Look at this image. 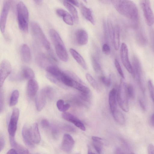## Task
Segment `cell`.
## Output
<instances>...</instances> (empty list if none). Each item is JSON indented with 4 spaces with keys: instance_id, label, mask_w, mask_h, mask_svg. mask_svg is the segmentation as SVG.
<instances>
[{
    "instance_id": "7dc6e473",
    "label": "cell",
    "mask_w": 154,
    "mask_h": 154,
    "mask_svg": "<svg viewBox=\"0 0 154 154\" xmlns=\"http://www.w3.org/2000/svg\"><path fill=\"white\" fill-rule=\"evenodd\" d=\"M5 144V139L3 136H1L0 138V146L1 151L4 149Z\"/></svg>"
},
{
    "instance_id": "ffe728a7",
    "label": "cell",
    "mask_w": 154,
    "mask_h": 154,
    "mask_svg": "<svg viewBox=\"0 0 154 154\" xmlns=\"http://www.w3.org/2000/svg\"><path fill=\"white\" fill-rule=\"evenodd\" d=\"M80 6L82 14L83 17L92 24L94 25V20L91 10L85 6L82 3H80Z\"/></svg>"
},
{
    "instance_id": "6da1fadb",
    "label": "cell",
    "mask_w": 154,
    "mask_h": 154,
    "mask_svg": "<svg viewBox=\"0 0 154 154\" xmlns=\"http://www.w3.org/2000/svg\"><path fill=\"white\" fill-rule=\"evenodd\" d=\"M111 2L116 10L121 15L131 20H137L138 9L133 2L126 0H113Z\"/></svg>"
},
{
    "instance_id": "1f68e13d",
    "label": "cell",
    "mask_w": 154,
    "mask_h": 154,
    "mask_svg": "<svg viewBox=\"0 0 154 154\" xmlns=\"http://www.w3.org/2000/svg\"><path fill=\"white\" fill-rule=\"evenodd\" d=\"M50 128L52 137L54 139H57L60 131L58 125L52 124L50 125Z\"/></svg>"
},
{
    "instance_id": "44dd1931",
    "label": "cell",
    "mask_w": 154,
    "mask_h": 154,
    "mask_svg": "<svg viewBox=\"0 0 154 154\" xmlns=\"http://www.w3.org/2000/svg\"><path fill=\"white\" fill-rule=\"evenodd\" d=\"M20 53L23 62L26 63L30 62L31 59V53L29 47L26 44H23L21 46Z\"/></svg>"
},
{
    "instance_id": "52a82bcc",
    "label": "cell",
    "mask_w": 154,
    "mask_h": 154,
    "mask_svg": "<svg viewBox=\"0 0 154 154\" xmlns=\"http://www.w3.org/2000/svg\"><path fill=\"white\" fill-rule=\"evenodd\" d=\"M19 116V109L16 108H14L12 110L8 127L10 138H14Z\"/></svg>"
},
{
    "instance_id": "8fae6325",
    "label": "cell",
    "mask_w": 154,
    "mask_h": 154,
    "mask_svg": "<svg viewBox=\"0 0 154 154\" xmlns=\"http://www.w3.org/2000/svg\"><path fill=\"white\" fill-rule=\"evenodd\" d=\"M22 134L23 141L28 147L32 148L34 147L31 134V126L25 125L23 127Z\"/></svg>"
},
{
    "instance_id": "b9f144b4",
    "label": "cell",
    "mask_w": 154,
    "mask_h": 154,
    "mask_svg": "<svg viewBox=\"0 0 154 154\" xmlns=\"http://www.w3.org/2000/svg\"><path fill=\"white\" fill-rule=\"evenodd\" d=\"M0 112H2L3 111L4 108V97L3 91L2 90L1 88L0 90Z\"/></svg>"
},
{
    "instance_id": "30bf717a",
    "label": "cell",
    "mask_w": 154,
    "mask_h": 154,
    "mask_svg": "<svg viewBox=\"0 0 154 154\" xmlns=\"http://www.w3.org/2000/svg\"><path fill=\"white\" fill-rule=\"evenodd\" d=\"M11 4V2L9 1H5L3 3L0 19V28L2 33L5 32Z\"/></svg>"
},
{
    "instance_id": "4316f807",
    "label": "cell",
    "mask_w": 154,
    "mask_h": 154,
    "mask_svg": "<svg viewBox=\"0 0 154 154\" xmlns=\"http://www.w3.org/2000/svg\"><path fill=\"white\" fill-rule=\"evenodd\" d=\"M72 88L79 91L82 94L89 95L90 93V90L88 87L75 80L73 82Z\"/></svg>"
},
{
    "instance_id": "f1b7e54d",
    "label": "cell",
    "mask_w": 154,
    "mask_h": 154,
    "mask_svg": "<svg viewBox=\"0 0 154 154\" xmlns=\"http://www.w3.org/2000/svg\"><path fill=\"white\" fill-rule=\"evenodd\" d=\"M21 76L24 79L29 80L33 79L35 77V74L31 68L25 67L22 70Z\"/></svg>"
},
{
    "instance_id": "7402d4cb",
    "label": "cell",
    "mask_w": 154,
    "mask_h": 154,
    "mask_svg": "<svg viewBox=\"0 0 154 154\" xmlns=\"http://www.w3.org/2000/svg\"><path fill=\"white\" fill-rule=\"evenodd\" d=\"M69 52L76 62L85 70L87 69V66L83 57L76 50L73 48H70Z\"/></svg>"
},
{
    "instance_id": "9c48e42d",
    "label": "cell",
    "mask_w": 154,
    "mask_h": 154,
    "mask_svg": "<svg viewBox=\"0 0 154 154\" xmlns=\"http://www.w3.org/2000/svg\"><path fill=\"white\" fill-rule=\"evenodd\" d=\"M12 70L11 65L7 60L2 61L0 66V85L1 88L7 77L11 73Z\"/></svg>"
},
{
    "instance_id": "bcb514c9",
    "label": "cell",
    "mask_w": 154,
    "mask_h": 154,
    "mask_svg": "<svg viewBox=\"0 0 154 154\" xmlns=\"http://www.w3.org/2000/svg\"><path fill=\"white\" fill-rule=\"evenodd\" d=\"M148 154H154V146L152 144H149L147 147Z\"/></svg>"
},
{
    "instance_id": "8d00e7d4",
    "label": "cell",
    "mask_w": 154,
    "mask_h": 154,
    "mask_svg": "<svg viewBox=\"0 0 154 154\" xmlns=\"http://www.w3.org/2000/svg\"><path fill=\"white\" fill-rule=\"evenodd\" d=\"M148 86L151 97L154 102V85L151 80H148Z\"/></svg>"
},
{
    "instance_id": "680465c9",
    "label": "cell",
    "mask_w": 154,
    "mask_h": 154,
    "mask_svg": "<svg viewBox=\"0 0 154 154\" xmlns=\"http://www.w3.org/2000/svg\"><path fill=\"white\" fill-rule=\"evenodd\" d=\"M92 151L90 148L88 149V154H91Z\"/></svg>"
},
{
    "instance_id": "94428289",
    "label": "cell",
    "mask_w": 154,
    "mask_h": 154,
    "mask_svg": "<svg viewBox=\"0 0 154 154\" xmlns=\"http://www.w3.org/2000/svg\"><path fill=\"white\" fill-rule=\"evenodd\" d=\"M91 154H95L93 152H91Z\"/></svg>"
},
{
    "instance_id": "5b68a950",
    "label": "cell",
    "mask_w": 154,
    "mask_h": 154,
    "mask_svg": "<svg viewBox=\"0 0 154 154\" xmlns=\"http://www.w3.org/2000/svg\"><path fill=\"white\" fill-rule=\"evenodd\" d=\"M127 84L121 79L117 94V99L120 107L126 112L129 111V99L126 91Z\"/></svg>"
},
{
    "instance_id": "9f6ffc18",
    "label": "cell",
    "mask_w": 154,
    "mask_h": 154,
    "mask_svg": "<svg viewBox=\"0 0 154 154\" xmlns=\"http://www.w3.org/2000/svg\"><path fill=\"white\" fill-rule=\"evenodd\" d=\"M140 106H141V107L142 108V109H145V107L144 104H143V102L141 100H140Z\"/></svg>"
},
{
    "instance_id": "83f0119b",
    "label": "cell",
    "mask_w": 154,
    "mask_h": 154,
    "mask_svg": "<svg viewBox=\"0 0 154 154\" xmlns=\"http://www.w3.org/2000/svg\"><path fill=\"white\" fill-rule=\"evenodd\" d=\"M115 120L118 123L123 125L125 122L124 116L120 111L116 109L111 112Z\"/></svg>"
},
{
    "instance_id": "d590c367",
    "label": "cell",
    "mask_w": 154,
    "mask_h": 154,
    "mask_svg": "<svg viewBox=\"0 0 154 154\" xmlns=\"http://www.w3.org/2000/svg\"><path fill=\"white\" fill-rule=\"evenodd\" d=\"M126 91L128 98L133 99L134 97L135 93L134 88L133 86L128 84L126 85Z\"/></svg>"
},
{
    "instance_id": "2e32d148",
    "label": "cell",
    "mask_w": 154,
    "mask_h": 154,
    "mask_svg": "<svg viewBox=\"0 0 154 154\" xmlns=\"http://www.w3.org/2000/svg\"><path fill=\"white\" fill-rule=\"evenodd\" d=\"M47 98V96L42 89L38 93L35 99V106L38 111H41L45 106Z\"/></svg>"
},
{
    "instance_id": "db71d44e",
    "label": "cell",
    "mask_w": 154,
    "mask_h": 154,
    "mask_svg": "<svg viewBox=\"0 0 154 154\" xmlns=\"http://www.w3.org/2000/svg\"><path fill=\"white\" fill-rule=\"evenodd\" d=\"M151 37L152 46L153 50L154 51V31L152 32Z\"/></svg>"
},
{
    "instance_id": "484cf974",
    "label": "cell",
    "mask_w": 154,
    "mask_h": 154,
    "mask_svg": "<svg viewBox=\"0 0 154 154\" xmlns=\"http://www.w3.org/2000/svg\"><path fill=\"white\" fill-rule=\"evenodd\" d=\"M63 4L71 14L72 17L74 19L75 21L76 22H78L79 17L77 11L76 9L71 4L68 2L66 0L63 1Z\"/></svg>"
},
{
    "instance_id": "277c9868",
    "label": "cell",
    "mask_w": 154,
    "mask_h": 154,
    "mask_svg": "<svg viewBox=\"0 0 154 154\" xmlns=\"http://www.w3.org/2000/svg\"><path fill=\"white\" fill-rule=\"evenodd\" d=\"M31 27L33 34L38 42L49 52L52 51L50 43L39 25L33 22L31 23Z\"/></svg>"
},
{
    "instance_id": "ab89813d",
    "label": "cell",
    "mask_w": 154,
    "mask_h": 154,
    "mask_svg": "<svg viewBox=\"0 0 154 154\" xmlns=\"http://www.w3.org/2000/svg\"><path fill=\"white\" fill-rule=\"evenodd\" d=\"M137 40L139 44L142 45H145L146 43V39L143 34L140 32L137 35Z\"/></svg>"
},
{
    "instance_id": "7a4b0ae2",
    "label": "cell",
    "mask_w": 154,
    "mask_h": 154,
    "mask_svg": "<svg viewBox=\"0 0 154 154\" xmlns=\"http://www.w3.org/2000/svg\"><path fill=\"white\" fill-rule=\"evenodd\" d=\"M49 35L54 45L56 53L62 61L67 62L68 56L64 44L57 32L54 29H51Z\"/></svg>"
},
{
    "instance_id": "d6986e66",
    "label": "cell",
    "mask_w": 154,
    "mask_h": 154,
    "mask_svg": "<svg viewBox=\"0 0 154 154\" xmlns=\"http://www.w3.org/2000/svg\"><path fill=\"white\" fill-rule=\"evenodd\" d=\"M56 12L59 16L62 18L66 24L70 26L73 25V17L67 11L61 8H58L57 9Z\"/></svg>"
},
{
    "instance_id": "4dcf8cb0",
    "label": "cell",
    "mask_w": 154,
    "mask_h": 154,
    "mask_svg": "<svg viewBox=\"0 0 154 154\" xmlns=\"http://www.w3.org/2000/svg\"><path fill=\"white\" fill-rule=\"evenodd\" d=\"M19 97V93L17 90H14L10 97L9 105L10 106H15L17 103Z\"/></svg>"
},
{
    "instance_id": "f35d334b",
    "label": "cell",
    "mask_w": 154,
    "mask_h": 154,
    "mask_svg": "<svg viewBox=\"0 0 154 154\" xmlns=\"http://www.w3.org/2000/svg\"><path fill=\"white\" fill-rule=\"evenodd\" d=\"M114 64L115 67L119 73L122 79H125V76L121 67V66L118 61L117 59L114 60Z\"/></svg>"
},
{
    "instance_id": "ac0fdd59",
    "label": "cell",
    "mask_w": 154,
    "mask_h": 154,
    "mask_svg": "<svg viewBox=\"0 0 154 154\" xmlns=\"http://www.w3.org/2000/svg\"><path fill=\"white\" fill-rule=\"evenodd\" d=\"M38 89L37 81L33 79L29 80L27 85V93L30 98L34 97L36 94Z\"/></svg>"
},
{
    "instance_id": "d6a6232c",
    "label": "cell",
    "mask_w": 154,
    "mask_h": 154,
    "mask_svg": "<svg viewBox=\"0 0 154 154\" xmlns=\"http://www.w3.org/2000/svg\"><path fill=\"white\" fill-rule=\"evenodd\" d=\"M102 138L93 141V145L94 147L97 152L100 154L102 152V146L103 144Z\"/></svg>"
},
{
    "instance_id": "f6af8a7d",
    "label": "cell",
    "mask_w": 154,
    "mask_h": 154,
    "mask_svg": "<svg viewBox=\"0 0 154 154\" xmlns=\"http://www.w3.org/2000/svg\"><path fill=\"white\" fill-rule=\"evenodd\" d=\"M41 124L43 128L47 129L50 127V125L48 121L46 119H43L41 122Z\"/></svg>"
},
{
    "instance_id": "e0dca14e",
    "label": "cell",
    "mask_w": 154,
    "mask_h": 154,
    "mask_svg": "<svg viewBox=\"0 0 154 154\" xmlns=\"http://www.w3.org/2000/svg\"><path fill=\"white\" fill-rule=\"evenodd\" d=\"M76 41L80 45H86L88 40V35L86 31L83 29L78 30L75 33Z\"/></svg>"
},
{
    "instance_id": "7bdbcfd3",
    "label": "cell",
    "mask_w": 154,
    "mask_h": 154,
    "mask_svg": "<svg viewBox=\"0 0 154 154\" xmlns=\"http://www.w3.org/2000/svg\"><path fill=\"white\" fill-rule=\"evenodd\" d=\"M102 51L105 54L108 55L110 52V48L109 46L107 44H104L102 47Z\"/></svg>"
},
{
    "instance_id": "9a60e30c",
    "label": "cell",
    "mask_w": 154,
    "mask_h": 154,
    "mask_svg": "<svg viewBox=\"0 0 154 154\" xmlns=\"http://www.w3.org/2000/svg\"><path fill=\"white\" fill-rule=\"evenodd\" d=\"M74 144L75 141L72 137L68 134H65L63 137L61 149L63 151L69 152L72 149Z\"/></svg>"
},
{
    "instance_id": "7c38bea8",
    "label": "cell",
    "mask_w": 154,
    "mask_h": 154,
    "mask_svg": "<svg viewBox=\"0 0 154 154\" xmlns=\"http://www.w3.org/2000/svg\"><path fill=\"white\" fill-rule=\"evenodd\" d=\"M53 60L56 61L51 57H48L42 53L38 54L36 57V62L38 65L45 69L49 66L54 65Z\"/></svg>"
},
{
    "instance_id": "4fadbf2b",
    "label": "cell",
    "mask_w": 154,
    "mask_h": 154,
    "mask_svg": "<svg viewBox=\"0 0 154 154\" xmlns=\"http://www.w3.org/2000/svg\"><path fill=\"white\" fill-rule=\"evenodd\" d=\"M62 116L64 120L72 123L82 130H85V127L83 123L72 114L68 112H63Z\"/></svg>"
},
{
    "instance_id": "3957f363",
    "label": "cell",
    "mask_w": 154,
    "mask_h": 154,
    "mask_svg": "<svg viewBox=\"0 0 154 154\" xmlns=\"http://www.w3.org/2000/svg\"><path fill=\"white\" fill-rule=\"evenodd\" d=\"M17 19L18 26L22 31L27 32L28 29L29 12L25 4L22 1L17 5Z\"/></svg>"
},
{
    "instance_id": "f907efd6",
    "label": "cell",
    "mask_w": 154,
    "mask_h": 154,
    "mask_svg": "<svg viewBox=\"0 0 154 154\" xmlns=\"http://www.w3.org/2000/svg\"><path fill=\"white\" fill-rule=\"evenodd\" d=\"M70 105L68 103L65 104L64 105L62 112H66L70 107Z\"/></svg>"
},
{
    "instance_id": "816d5d0a",
    "label": "cell",
    "mask_w": 154,
    "mask_h": 154,
    "mask_svg": "<svg viewBox=\"0 0 154 154\" xmlns=\"http://www.w3.org/2000/svg\"><path fill=\"white\" fill-rule=\"evenodd\" d=\"M149 122L151 125L154 127V113L151 116L149 120Z\"/></svg>"
},
{
    "instance_id": "8992f818",
    "label": "cell",
    "mask_w": 154,
    "mask_h": 154,
    "mask_svg": "<svg viewBox=\"0 0 154 154\" xmlns=\"http://www.w3.org/2000/svg\"><path fill=\"white\" fill-rule=\"evenodd\" d=\"M140 5L146 24L149 26H152L154 24V14L151 8L150 1L141 0Z\"/></svg>"
},
{
    "instance_id": "6f0895ef",
    "label": "cell",
    "mask_w": 154,
    "mask_h": 154,
    "mask_svg": "<svg viewBox=\"0 0 154 154\" xmlns=\"http://www.w3.org/2000/svg\"><path fill=\"white\" fill-rule=\"evenodd\" d=\"M34 2L36 3V4L38 5H39L42 2V0H35L34 1Z\"/></svg>"
},
{
    "instance_id": "836d02e7",
    "label": "cell",
    "mask_w": 154,
    "mask_h": 154,
    "mask_svg": "<svg viewBox=\"0 0 154 154\" xmlns=\"http://www.w3.org/2000/svg\"><path fill=\"white\" fill-rule=\"evenodd\" d=\"M92 67L94 71L97 72H99L101 71V66L98 61L94 56L91 58Z\"/></svg>"
},
{
    "instance_id": "60d3db41",
    "label": "cell",
    "mask_w": 154,
    "mask_h": 154,
    "mask_svg": "<svg viewBox=\"0 0 154 154\" xmlns=\"http://www.w3.org/2000/svg\"><path fill=\"white\" fill-rule=\"evenodd\" d=\"M100 79L101 82L105 86L107 87H109L110 86L111 84V81L109 78H108L104 76H101L100 77Z\"/></svg>"
},
{
    "instance_id": "ba28073f",
    "label": "cell",
    "mask_w": 154,
    "mask_h": 154,
    "mask_svg": "<svg viewBox=\"0 0 154 154\" xmlns=\"http://www.w3.org/2000/svg\"><path fill=\"white\" fill-rule=\"evenodd\" d=\"M120 55L124 66L129 73L132 74V67L129 59L128 48L127 45L125 43H122L121 45Z\"/></svg>"
},
{
    "instance_id": "11a10c76",
    "label": "cell",
    "mask_w": 154,
    "mask_h": 154,
    "mask_svg": "<svg viewBox=\"0 0 154 154\" xmlns=\"http://www.w3.org/2000/svg\"><path fill=\"white\" fill-rule=\"evenodd\" d=\"M115 154H124L120 149H117L115 151Z\"/></svg>"
},
{
    "instance_id": "603a6c76",
    "label": "cell",
    "mask_w": 154,
    "mask_h": 154,
    "mask_svg": "<svg viewBox=\"0 0 154 154\" xmlns=\"http://www.w3.org/2000/svg\"><path fill=\"white\" fill-rule=\"evenodd\" d=\"M116 90L114 88H112L109 92V103L111 112L117 109Z\"/></svg>"
},
{
    "instance_id": "d4e9b609",
    "label": "cell",
    "mask_w": 154,
    "mask_h": 154,
    "mask_svg": "<svg viewBox=\"0 0 154 154\" xmlns=\"http://www.w3.org/2000/svg\"><path fill=\"white\" fill-rule=\"evenodd\" d=\"M112 39L114 49L117 51L119 49L120 45V29L117 25L114 29Z\"/></svg>"
},
{
    "instance_id": "cb8c5ba5",
    "label": "cell",
    "mask_w": 154,
    "mask_h": 154,
    "mask_svg": "<svg viewBox=\"0 0 154 154\" xmlns=\"http://www.w3.org/2000/svg\"><path fill=\"white\" fill-rule=\"evenodd\" d=\"M31 134L33 143L35 144L39 143L41 140V136L38 125L35 123L31 126Z\"/></svg>"
},
{
    "instance_id": "6125c7cd",
    "label": "cell",
    "mask_w": 154,
    "mask_h": 154,
    "mask_svg": "<svg viewBox=\"0 0 154 154\" xmlns=\"http://www.w3.org/2000/svg\"></svg>"
},
{
    "instance_id": "c3c4849f",
    "label": "cell",
    "mask_w": 154,
    "mask_h": 154,
    "mask_svg": "<svg viewBox=\"0 0 154 154\" xmlns=\"http://www.w3.org/2000/svg\"><path fill=\"white\" fill-rule=\"evenodd\" d=\"M18 154H31L29 151L25 148L20 149L18 152Z\"/></svg>"
},
{
    "instance_id": "681fc988",
    "label": "cell",
    "mask_w": 154,
    "mask_h": 154,
    "mask_svg": "<svg viewBox=\"0 0 154 154\" xmlns=\"http://www.w3.org/2000/svg\"><path fill=\"white\" fill-rule=\"evenodd\" d=\"M68 2L72 4L73 5L78 7H79L80 6V4L79 3L78 1L76 0H66Z\"/></svg>"
},
{
    "instance_id": "e575fe53",
    "label": "cell",
    "mask_w": 154,
    "mask_h": 154,
    "mask_svg": "<svg viewBox=\"0 0 154 154\" xmlns=\"http://www.w3.org/2000/svg\"><path fill=\"white\" fill-rule=\"evenodd\" d=\"M58 127L61 131L67 132L74 131L75 129L71 126L65 124H58Z\"/></svg>"
},
{
    "instance_id": "74e56055",
    "label": "cell",
    "mask_w": 154,
    "mask_h": 154,
    "mask_svg": "<svg viewBox=\"0 0 154 154\" xmlns=\"http://www.w3.org/2000/svg\"><path fill=\"white\" fill-rule=\"evenodd\" d=\"M45 92L47 98L49 99H52L54 95V92L53 88L50 87H46L43 88Z\"/></svg>"
},
{
    "instance_id": "f546056e",
    "label": "cell",
    "mask_w": 154,
    "mask_h": 154,
    "mask_svg": "<svg viewBox=\"0 0 154 154\" xmlns=\"http://www.w3.org/2000/svg\"><path fill=\"white\" fill-rule=\"evenodd\" d=\"M85 77L87 81L92 87L97 92H100V88L99 85L92 76L90 74L87 73L85 75Z\"/></svg>"
},
{
    "instance_id": "5bb4252c",
    "label": "cell",
    "mask_w": 154,
    "mask_h": 154,
    "mask_svg": "<svg viewBox=\"0 0 154 154\" xmlns=\"http://www.w3.org/2000/svg\"><path fill=\"white\" fill-rule=\"evenodd\" d=\"M131 66L133 76L134 77L136 78L138 82L141 85L142 69L139 61L135 56L132 58Z\"/></svg>"
},
{
    "instance_id": "f5cc1de1",
    "label": "cell",
    "mask_w": 154,
    "mask_h": 154,
    "mask_svg": "<svg viewBox=\"0 0 154 154\" xmlns=\"http://www.w3.org/2000/svg\"><path fill=\"white\" fill-rule=\"evenodd\" d=\"M7 154H18L17 151L14 149L9 150L7 152Z\"/></svg>"
},
{
    "instance_id": "ee69618b",
    "label": "cell",
    "mask_w": 154,
    "mask_h": 154,
    "mask_svg": "<svg viewBox=\"0 0 154 154\" xmlns=\"http://www.w3.org/2000/svg\"><path fill=\"white\" fill-rule=\"evenodd\" d=\"M64 104V101L63 100L59 99L57 101V106L60 111L62 112Z\"/></svg>"
},
{
    "instance_id": "91938a15",
    "label": "cell",
    "mask_w": 154,
    "mask_h": 154,
    "mask_svg": "<svg viewBox=\"0 0 154 154\" xmlns=\"http://www.w3.org/2000/svg\"><path fill=\"white\" fill-rule=\"evenodd\" d=\"M131 154H135V153H134V152H132L131 153Z\"/></svg>"
}]
</instances>
